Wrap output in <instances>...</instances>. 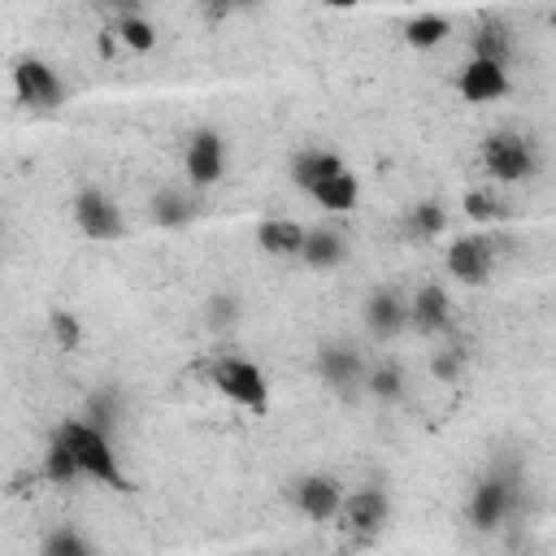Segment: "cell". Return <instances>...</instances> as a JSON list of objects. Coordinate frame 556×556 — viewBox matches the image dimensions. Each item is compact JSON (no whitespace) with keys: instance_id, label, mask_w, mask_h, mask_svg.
I'll return each instance as SVG.
<instances>
[{"instance_id":"obj_22","label":"cell","mask_w":556,"mask_h":556,"mask_svg":"<svg viewBox=\"0 0 556 556\" xmlns=\"http://www.w3.org/2000/svg\"><path fill=\"white\" fill-rule=\"evenodd\" d=\"M117 35H122V48H130V52H152L156 48V26L143 13L117 17Z\"/></svg>"},{"instance_id":"obj_8","label":"cell","mask_w":556,"mask_h":556,"mask_svg":"<svg viewBox=\"0 0 556 556\" xmlns=\"http://www.w3.org/2000/svg\"><path fill=\"white\" fill-rule=\"evenodd\" d=\"M456 91H460V100H469V104H491V100L508 96V70H504V61L469 56L465 70L456 74Z\"/></svg>"},{"instance_id":"obj_23","label":"cell","mask_w":556,"mask_h":556,"mask_svg":"<svg viewBox=\"0 0 556 556\" xmlns=\"http://www.w3.org/2000/svg\"><path fill=\"white\" fill-rule=\"evenodd\" d=\"M365 387H369L374 400L395 404V400L404 395V374H400L395 365H374V369H365Z\"/></svg>"},{"instance_id":"obj_1","label":"cell","mask_w":556,"mask_h":556,"mask_svg":"<svg viewBox=\"0 0 556 556\" xmlns=\"http://www.w3.org/2000/svg\"><path fill=\"white\" fill-rule=\"evenodd\" d=\"M56 430H61V439L74 447V456H78V465H83V478L104 482V486H113V491H135V482H130L126 469L117 465V452H113L104 426H96V421H87V417H65Z\"/></svg>"},{"instance_id":"obj_14","label":"cell","mask_w":556,"mask_h":556,"mask_svg":"<svg viewBox=\"0 0 556 556\" xmlns=\"http://www.w3.org/2000/svg\"><path fill=\"white\" fill-rule=\"evenodd\" d=\"M313 369H317V378H321L326 387H339V391L365 382L361 356H356L352 348H343V343H321L317 356H313Z\"/></svg>"},{"instance_id":"obj_25","label":"cell","mask_w":556,"mask_h":556,"mask_svg":"<svg viewBox=\"0 0 556 556\" xmlns=\"http://www.w3.org/2000/svg\"><path fill=\"white\" fill-rule=\"evenodd\" d=\"M239 317H243V304H239V295H230V291H217V295H208V304H204V321H208V330H230Z\"/></svg>"},{"instance_id":"obj_12","label":"cell","mask_w":556,"mask_h":556,"mask_svg":"<svg viewBox=\"0 0 556 556\" xmlns=\"http://www.w3.org/2000/svg\"><path fill=\"white\" fill-rule=\"evenodd\" d=\"M408 326L417 334H443L452 326V300L439 282H426L417 287V295L408 300Z\"/></svg>"},{"instance_id":"obj_33","label":"cell","mask_w":556,"mask_h":556,"mask_svg":"<svg viewBox=\"0 0 556 556\" xmlns=\"http://www.w3.org/2000/svg\"><path fill=\"white\" fill-rule=\"evenodd\" d=\"M195 4H200L204 13H226V9H235L230 0H195Z\"/></svg>"},{"instance_id":"obj_5","label":"cell","mask_w":556,"mask_h":556,"mask_svg":"<svg viewBox=\"0 0 556 556\" xmlns=\"http://www.w3.org/2000/svg\"><path fill=\"white\" fill-rule=\"evenodd\" d=\"M13 91H17V104H26V109H56V104H65L61 74L48 61H39V56H22L13 65Z\"/></svg>"},{"instance_id":"obj_7","label":"cell","mask_w":556,"mask_h":556,"mask_svg":"<svg viewBox=\"0 0 556 556\" xmlns=\"http://www.w3.org/2000/svg\"><path fill=\"white\" fill-rule=\"evenodd\" d=\"M182 169L191 187H213L226 174V139L217 130H195L182 152Z\"/></svg>"},{"instance_id":"obj_11","label":"cell","mask_w":556,"mask_h":556,"mask_svg":"<svg viewBox=\"0 0 556 556\" xmlns=\"http://www.w3.org/2000/svg\"><path fill=\"white\" fill-rule=\"evenodd\" d=\"M508 508H513V482L500 473H486L469 495V521L478 530H495L508 517Z\"/></svg>"},{"instance_id":"obj_34","label":"cell","mask_w":556,"mask_h":556,"mask_svg":"<svg viewBox=\"0 0 556 556\" xmlns=\"http://www.w3.org/2000/svg\"><path fill=\"white\" fill-rule=\"evenodd\" d=\"M326 9H352V4H361V0H321Z\"/></svg>"},{"instance_id":"obj_28","label":"cell","mask_w":556,"mask_h":556,"mask_svg":"<svg viewBox=\"0 0 556 556\" xmlns=\"http://www.w3.org/2000/svg\"><path fill=\"white\" fill-rule=\"evenodd\" d=\"M473 56H491V61H504L508 56V39H504V26L500 22H486L473 35Z\"/></svg>"},{"instance_id":"obj_10","label":"cell","mask_w":556,"mask_h":556,"mask_svg":"<svg viewBox=\"0 0 556 556\" xmlns=\"http://www.w3.org/2000/svg\"><path fill=\"white\" fill-rule=\"evenodd\" d=\"M339 517H343L348 530H356L361 539H369V534H378V530L387 526V517H391V500H387V491H378V486H356V491L343 495Z\"/></svg>"},{"instance_id":"obj_27","label":"cell","mask_w":556,"mask_h":556,"mask_svg":"<svg viewBox=\"0 0 556 556\" xmlns=\"http://www.w3.org/2000/svg\"><path fill=\"white\" fill-rule=\"evenodd\" d=\"M39 556H91V543L74 526H61L39 543Z\"/></svg>"},{"instance_id":"obj_2","label":"cell","mask_w":556,"mask_h":556,"mask_svg":"<svg viewBox=\"0 0 556 556\" xmlns=\"http://www.w3.org/2000/svg\"><path fill=\"white\" fill-rule=\"evenodd\" d=\"M208 382L230 404H239L243 413H256V417L269 413V378H265V369L256 361H248V356H217L208 365Z\"/></svg>"},{"instance_id":"obj_4","label":"cell","mask_w":556,"mask_h":556,"mask_svg":"<svg viewBox=\"0 0 556 556\" xmlns=\"http://www.w3.org/2000/svg\"><path fill=\"white\" fill-rule=\"evenodd\" d=\"M70 213H74V226L96 243H113L126 235V217H122L117 200L100 187H78L70 200Z\"/></svg>"},{"instance_id":"obj_13","label":"cell","mask_w":556,"mask_h":556,"mask_svg":"<svg viewBox=\"0 0 556 556\" xmlns=\"http://www.w3.org/2000/svg\"><path fill=\"white\" fill-rule=\"evenodd\" d=\"M365 330L374 334V339H395L400 330H408V304L395 295V291H369V300H365Z\"/></svg>"},{"instance_id":"obj_26","label":"cell","mask_w":556,"mask_h":556,"mask_svg":"<svg viewBox=\"0 0 556 556\" xmlns=\"http://www.w3.org/2000/svg\"><path fill=\"white\" fill-rule=\"evenodd\" d=\"M48 330H52V343L61 352H78L83 348V326H78V317L70 308H52L48 313Z\"/></svg>"},{"instance_id":"obj_30","label":"cell","mask_w":556,"mask_h":556,"mask_svg":"<svg viewBox=\"0 0 556 556\" xmlns=\"http://www.w3.org/2000/svg\"><path fill=\"white\" fill-rule=\"evenodd\" d=\"M465 213H469L473 222H491V217H500V204H495L486 191H469V195H465Z\"/></svg>"},{"instance_id":"obj_3","label":"cell","mask_w":556,"mask_h":556,"mask_svg":"<svg viewBox=\"0 0 556 556\" xmlns=\"http://www.w3.org/2000/svg\"><path fill=\"white\" fill-rule=\"evenodd\" d=\"M482 165L495 182H526L539 169V152L517 130H495L482 139Z\"/></svg>"},{"instance_id":"obj_21","label":"cell","mask_w":556,"mask_h":556,"mask_svg":"<svg viewBox=\"0 0 556 556\" xmlns=\"http://www.w3.org/2000/svg\"><path fill=\"white\" fill-rule=\"evenodd\" d=\"M447 35H452V26H447V17H443V13H417V17L404 26V43H408V48H417V52L439 48Z\"/></svg>"},{"instance_id":"obj_6","label":"cell","mask_w":556,"mask_h":556,"mask_svg":"<svg viewBox=\"0 0 556 556\" xmlns=\"http://www.w3.org/2000/svg\"><path fill=\"white\" fill-rule=\"evenodd\" d=\"M443 265H447V274H452L456 282L482 287V282L491 278V269H495V248H491V239H482V235H460V239L447 243Z\"/></svg>"},{"instance_id":"obj_36","label":"cell","mask_w":556,"mask_h":556,"mask_svg":"<svg viewBox=\"0 0 556 556\" xmlns=\"http://www.w3.org/2000/svg\"><path fill=\"white\" fill-rule=\"evenodd\" d=\"M552 30H556V13H552Z\"/></svg>"},{"instance_id":"obj_35","label":"cell","mask_w":556,"mask_h":556,"mask_svg":"<svg viewBox=\"0 0 556 556\" xmlns=\"http://www.w3.org/2000/svg\"><path fill=\"white\" fill-rule=\"evenodd\" d=\"M230 4H235V9H243V4H256V0H230Z\"/></svg>"},{"instance_id":"obj_20","label":"cell","mask_w":556,"mask_h":556,"mask_svg":"<svg viewBox=\"0 0 556 556\" xmlns=\"http://www.w3.org/2000/svg\"><path fill=\"white\" fill-rule=\"evenodd\" d=\"M43 478L56 482V486H70L74 478H83V465H78L74 447L61 439V430H56V434L48 439V447H43Z\"/></svg>"},{"instance_id":"obj_9","label":"cell","mask_w":556,"mask_h":556,"mask_svg":"<svg viewBox=\"0 0 556 556\" xmlns=\"http://www.w3.org/2000/svg\"><path fill=\"white\" fill-rule=\"evenodd\" d=\"M343 495H348L343 482L330 478V473H304V478L291 486V500H295V508H300L308 521H330V517H339Z\"/></svg>"},{"instance_id":"obj_24","label":"cell","mask_w":556,"mask_h":556,"mask_svg":"<svg viewBox=\"0 0 556 556\" xmlns=\"http://www.w3.org/2000/svg\"><path fill=\"white\" fill-rule=\"evenodd\" d=\"M443 226H447V208H443L439 200H421V204L408 213V230H413V235H421V239L443 235Z\"/></svg>"},{"instance_id":"obj_16","label":"cell","mask_w":556,"mask_h":556,"mask_svg":"<svg viewBox=\"0 0 556 556\" xmlns=\"http://www.w3.org/2000/svg\"><path fill=\"white\" fill-rule=\"evenodd\" d=\"M304 239H308V230L300 222H291V217H265L256 226V243L269 256H300L304 252Z\"/></svg>"},{"instance_id":"obj_15","label":"cell","mask_w":556,"mask_h":556,"mask_svg":"<svg viewBox=\"0 0 556 556\" xmlns=\"http://www.w3.org/2000/svg\"><path fill=\"white\" fill-rule=\"evenodd\" d=\"M343 169V161L334 156V152H326V148H304V152H295L291 156V182L300 187V191H317L330 174H339Z\"/></svg>"},{"instance_id":"obj_19","label":"cell","mask_w":556,"mask_h":556,"mask_svg":"<svg viewBox=\"0 0 556 556\" xmlns=\"http://www.w3.org/2000/svg\"><path fill=\"white\" fill-rule=\"evenodd\" d=\"M313 200H317L321 208H330V213H348V208H356V200H361V182H356V174L343 165L339 174H330V178L313 191Z\"/></svg>"},{"instance_id":"obj_29","label":"cell","mask_w":556,"mask_h":556,"mask_svg":"<svg viewBox=\"0 0 556 556\" xmlns=\"http://www.w3.org/2000/svg\"><path fill=\"white\" fill-rule=\"evenodd\" d=\"M430 374H434L439 382H456V378H460V352H452V348L434 352V361H430Z\"/></svg>"},{"instance_id":"obj_31","label":"cell","mask_w":556,"mask_h":556,"mask_svg":"<svg viewBox=\"0 0 556 556\" xmlns=\"http://www.w3.org/2000/svg\"><path fill=\"white\" fill-rule=\"evenodd\" d=\"M117 43H122V35H117V26H113V30H104V35L96 39V48H100V56H113V52H117Z\"/></svg>"},{"instance_id":"obj_32","label":"cell","mask_w":556,"mask_h":556,"mask_svg":"<svg viewBox=\"0 0 556 556\" xmlns=\"http://www.w3.org/2000/svg\"><path fill=\"white\" fill-rule=\"evenodd\" d=\"M104 9H113L117 17H126V13H139V0H100Z\"/></svg>"},{"instance_id":"obj_17","label":"cell","mask_w":556,"mask_h":556,"mask_svg":"<svg viewBox=\"0 0 556 556\" xmlns=\"http://www.w3.org/2000/svg\"><path fill=\"white\" fill-rule=\"evenodd\" d=\"M343 256H348V239L330 226H313L304 239V252H300V261L308 269H334V265H343Z\"/></svg>"},{"instance_id":"obj_18","label":"cell","mask_w":556,"mask_h":556,"mask_svg":"<svg viewBox=\"0 0 556 556\" xmlns=\"http://www.w3.org/2000/svg\"><path fill=\"white\" fill-rule=\"evenodd\" d=\"M148 213H152V222H156V226L174 230V226H187V222L195 217V200H191V195H182V191H174V187H161V191H152Z\"/></svg>"}]
</instances>
